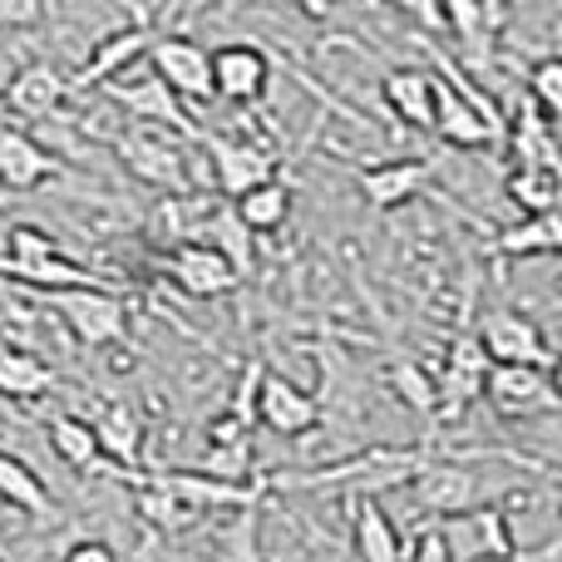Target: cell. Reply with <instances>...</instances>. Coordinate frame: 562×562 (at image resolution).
Segmentation results:
<instances>
[{"label": "cell", "instance_id": "4dcf8cb0", "mask_svg": "<svg viewBox=\"0 0 562 562\" xmlns=\"http://www.w3.org/2000/svg\"><path fill=\"white\" fill-rule=\"evenodd\" d=\"M203 474L217 484H243L252 474V439H227V445H207Z\"/></svg>", "mask_w": 562, "mask_h": 562}, {"label": "cell", "instance_id": "5b68a950", "mask_svg": "<svg viewBox=\"0 0 562 562\" xmlns=\"http://www.w3.org/2000/svg\"><path fill=\"white\" fill-rule=\"evenodd\" d=\"M49 306L65 316V326L75 330L85 346H114V340L128 330V306L104 286L59 291V296H49Z\"/></svg>", "mask_w": 562, "mask_h": 562}, {"label": "cell", "instance_id": "5bb4252c", "mask_svg": "<svg viewBox=\"0 0 562 562\" xmlns=\"http://www.w3.org/2000/svg\"><path fill=\"white\" fill-rule=\"evenodd\" d=\"M168 277L178 281V286L188 291V296H227V291L237 286V267L227 262L223 252H213L207 243H178L173 247V257H168Z\"/></svg>", "mask_w": 562, "mask_h": 562}, {"label": "cell", "instance_id": "e0dca14e", "mask_svg": "<svg viewBox=\"0 0 562 562\" xmlns=\"http://www.w3.org/2000/svg\"><path fill=\"white\" fill-rule=\"evenodd\" d=\"M415 498H419V508H429V514L464 518L469 508L479 504V479L469 474L464 464H425L415 474Z\"/></svg>", "mask_w": 562, "mask_h": 562}, {"label": "cell", "instance_id": "52a82bcc", "mask_svg": "<svg viewBox=\"0 0 562 562\" xmlns=\"http://www.w3.org/2000/svg\"><path fill=\"white\" fill-rule=\"evenodd\" d=\"M104 89H109V99H114L119 109H128V114L144 119V124H168V128H178V134H193V124H188L183 104L168 94V85H164V79H158L148 65L124 69V75H114Z\"/></svg>", "mask_w": 562, "mask_h": 562}, {"label": "cell", "instance_id": "cb8c5ba5", "mask_svg": "<svg viewBox=\"0 0 562 562\" xmlns=\"http://www.w3.org/2000/svg\"><path fill=\"white\" fill-rule=\"evenodd\" d=\"M494 247H498L504 257H553L558 247H562V223H558V213L524 217V223L504 227Z\"/></svg>", "mask_w": 562, "mask_h": 562}, {"label": "cell", "instance_id": "7c38bea8", "mask_svg": "<svg viewBox=\"0 0 562 562\" xmlns=\"http://www.w3.org/2000/svg\"><path fill=\"white\" fill-rule=\"evenodd\" d=\"M65 99H69V79L59 75L49 59H30V65H20L15 75H10L5 94H0V109H10V114H20V119H55Z\"/></svg>", "mask_w": 562, "mask_h": 562}, {"label": "cell", "instance_id": "ba28073f", "mask_svg": "<svg viewBox=\"0 0 562 562\" xmlns=\"http://www.w3.org/2000/svg\"><path fill=\"white\" fill-rule=\"evenodd\" d=\"M484 400L504 419H524L538 409H553V370L543 366H488L484 375Z\"/></svg>", "mask_w": 562, "mask_h": 562}, {"label": "cell", "instance_id": "3957f363", "mask_svg": "<svg viewBox=\"0 0 562 562\" xmlns=\"http://www.w3.org/2000/svg\"><path fill=\"white\" fill-rule=\"evenodd\" d=\"M474 340H479L488 366H543V370H553L543 326H538L533 316H524V311H488Z\"/></svg>", "mask_w": 562, "mask_h": 562}, {"label": "cell", "instance_id": "d4e9b609", "mask_svg": "<svg viewBox=\"0 0 562 562\" xmlns=\"http://www.w3.org/2000/svg\"><path fill=\"white\" fill-rule=\"evenodd\" d=\"M0 504L20 508V514H49V494L40 484V474L25 459L5 454V449H0Z\"/></svg>", "mask_w": 562, "mask_h": 562}, {"label": "cell", "instance_id": "ffe728a7", "mask_svg": "<svg viewBox=\"0 0 562 562\" xmlns=\"http://www.w3.org/2000/svg\"><path fill=\"white\" fill-rule=\"evenodd\" d=\"M356 558L360 562H405V538L375 498L356 504Z\"/></svg>", "mask_w": 562, "mask_h": 562}, {"label": "cell", "instance_id": "9a60e30c", "mask_svg": "<svg viewBox=\"0 0 562 562\" xmlns=\"http://www.w3.org/2000/svg\"><path fill=\"white\" fill-rule=\"evenodd\" d=\"M203 144H207V154H213L217 188H223L233 203L243 193H252V188L272 183V158L257 144H247V138H203Z\"/></svg>", "mask_w": 562, "mask_h": 562}, {"label": "cell", "instance_id": "8fae6325", "mask_svg": "<svg viewBox=\"0 0 562 562\" xmlns=\"http://www.w3.org/2000/svg\"><path fill=\"white\" fill-rule=\"evenodd\" d=\"M252 415L281 439H301V435H311V429L321 425L316 395H306L301 385H291V380H281V375H262L257 400H252Z\"/></svg>", "mask_w": 562, "mask_h": 562}, {"label": "cell", "instance_id": "9c48e42d", "mask_svg": "<svg viewBox=\"0 0 562 562\" xmlns=\"http://www.w3.org/2000/svg\"><path fill=\"white\" fill-rule=\"evenodd\" d=\"M119 158L124 168L148 188H168L173 198L188 193V158H183V144L164 134H124L119 138Z\"/></svg>", "mask_w": 562, "mask_h": 562}, {"label": "cell", "instance_id": "4316f807", "mask_svg": "<svg viewBox=\"0 0 562 562\" xmlns=\"http://www.w3.org/2000/svg\"><path fill=\"white\" fill-rule=\"evenodd\" d=\"M89 429H94V439H99V454L119 459V464H138V445H144V435H138V419L128 415L124 405H109Z\"/></svg>", "mask_w": 562, "mask_h": 562}, {"label": "cell", "instance_id": "ac0fdd59", "mask_svg": "<svg viewBox=\"0 0 562 562\" xmlns=\"http://www.w3.org/2000/svg\"><path fill=\"white\" fill-rule=\"evenodd\" d=\"M429 168L419 164V158H395V164H375V168H360V193H366L370 207H380V213H390V207L409 203V198L425 188Z\"/></svg>", "mask_w": 562, "mask_h": 562}, {"label": "cell", "instance_id": "f35d334b", "mask_svg": "<svg viewBox=\"0 0 562 562\" xmlns=\"http://www.w3.org/2000/svg\"><path fill=\"white\" fill-rule=\"evenodd\" d=\"M5 243H10V223H0V257H5Z\"/></svg>", "mask_w": 562, "mask_h": 562}, {"label": "cell", "instance_id": "44dd1931", "mask_svg": "<svg viewBox=\"0 0 562 562\" xmlns=\"http://www.w3.org/2000/svg\"><path fill=\"white\" fill-rule=\"evenodd\" d=\"M504 198H508V203H514L524 217L558 213V173H553V168L514 164V173L504 178Z\"/></svg>", "mask_w": 562, "mask_h": 562}, {"label": "cell", "instance_id": "603a6c76", "mask_svg": "<svg viewBox=\"0 0 562 562\" xmlns=\"http://www.w3.org/2000/svg\"><path fill=\"white\" fill-rule=\"evenodd\" d=\"M55 385V370L30 350H0V400H40Z\"/></svg>", "mask_w": 562, "mask_h": 562}, {"label": "cell", "instance_id": "f1b7e54d", "mask_svg": "<svg viewBox=\"0 0 562 562\" xmlns=\"http://www.w3.org/2000/svg\"><path fill=\"white\" fill-rule=\"evenodd\" d=\"M528 99H533V114L553 128L562 114V55H543L528 69Z\"/></svg>", "mask_w": 562, "mask_h": 562}, {"label": "cell", "instance_id": "6da1fadb", "mask_svg": "<svg viewBox=\"0 0 562 562\" xmlns=\"http://www.w3.org/2000/svg\"><path fill=\"white\" fill-rule=\"evenodd\" d=\"M0 272L15 277V281H30V286H45L49 296L94 286V277H89L79 262H69V257L55 247V237H45L40 227H10V243H5V257H0Z\"/></svg>", "mask_w": 562, "mask_h": 562}, {"label": "cell", "instance_id": "8d00e7d4", "mask_svg": "<svg viewBox=\"0 0 562 562\" xmlns=\"http://www.w3.org/2000/svg\"><path fill=\"white\" fill-rule=\"evenodd\" d=\"M504 562H558V543L538 548V553H524V558H504Z\"/></svg>", "mask_w": 562, "mask_h": 562}, {"label": "cell", "instance_id": "83f0119b", "mask_svg": "<svg viewBox=\"0 0 562 562\" xmlns=\"http://www.w3.org/2000/svg\"><path fill=\"white\" fill-rule=\"evenodd\" d=\"M49 449H55L69 469H89L99 459L94 429H89V419H75V415H55V419H49Z\"/></svg>", "mask_w": 562, "mask_h": 562}, {"label": "cell", "instance_id": "7402d4cb", "mask_svg": "<svg viewBox=\"0 0 562 562\" xmlns=\"http://www.w3.org/2000/svg\"><path fill=\"white\" fill-rule=\"evenodd\" d=\"M233 217L243 223V233H277L281 223L291 217V188L286 183H262L252 193H243L233 203Z\"/></svg>", "mask_w": 562, "mask_h": 562}, {"label": "cell", "instance_id": "d6a6232c", "mask_svg": "<svg viewBox=\"0 0 562 562\" xmlns=\"http://www.w3.org/2000/svg\"><path fill=\"white\" fill-rule=\"evenodd\" d=\"M445 20L454 30H464L469 40H488V30L504 20V10L498 5H464V0H454V5H445Z\"/></svg>", "mask_w": 562, "mask_h": 562}, {"label": "cell", "instance_id": "74e56055", "mask_svg": "<svg viewBox=\"0 0 562 562\" xmlns=\"http://www.w3.org/2000/svg\"><path fill=\"white\" fill-rule=\"evenodd\" d=\"M10 203H15V193H10V188H5V183H0V213H5V207H10Z\"/></svg>", "mask_w": 562, "mask_h": 562}, {"label": "cell", "instance_id": "4fadbf2b", "mask_svg": "<svg viewBox=\"0 0 562 562\" xmlns=\"http://www.w3.org/2000/svg\"><path fill=\"white\" fill-rule=\"evenodd\" d=\"M154 30L148 25H124L114 30V35L94 40V49L85 55V65L75 69V79H69V89H89V85H109L114 75H124V69H134L138 59L154 49Z\"/></svg>", "mask_w": 562, "mask_h": 562}, {"label": "cell", "instance_id": "484cf974", "mask_svg": "<svg viewBox=\"0 0 562 562\" xmlns=\"http://www.w3.org/2000/svg\"><path fill=\"white\" fill-rule=\"evenodd\" d=\"M134 508L144 514V524L158 528V533H188V528H198V524L207 518V514H198V508H188L183 498H173V494H164V488L144 484V479H138Z\"/></svg>", "mask_w": 562, "mask_h": 562}, {"label": "cell", "instance_id": "1f68e13d", "mask_svg": "<svg viewBox=\"0 0 562 562\" xmlns=\"http://www.w3.org/2000/svg\"><path fill=\"white\" fill-rule=\"evenodd\" d=\"M203 233L213 237V243H207V247H213V252H223L227 262L237 267V277H243L247 267H252V247H247V233H243V223H237V217H233V207H227V213H217L213 223L203 227Z\"/></svg>", "mask_w": 562, "mask_h": 562}, {"label": "cell", "instance_id": "277c9868", "mask_svg": "<svg viewBox=\"0 0 562 562\" xmlns=\"http://www.w3.org/2000/svg\"><path fill=\"white\" fill-rule=\"evenodd\" d=\"M144 65L164 79L173 99H193V104H207V99H213V69H207V49L198 45V40L158 35L154 49L144 55Z\"/></svg>", "mask_w": 562, "mask_h": 562}, {"label": "cell", "instance_id": "30bf717a", "mask_svg": "<svg viewBox=\"0 0 562 562\" xmlns=\"http://www.w3.org/2000/svg\"><path fill=\"white\" fill-rule=\"evenodd\" d=\"M213 69V99H233V104H257L272 79V59L257 45H217L207 55Z\"/></svg>", "mask_w": 562, "mask_h": 562}, {"label": "cell", "instance_id": "d590c367", "mask_svg": "<svg viewBox=\"0 0 562 562\" xmlns=\"http://www.w3.org/2000/svg\"><path fill=\"white\" fill-rule=\"evenodd\" d=\"M35 20H45V5H35V0H10V5H0V25H35Z\"/></svg>", "mask_w": 562, "mask_h": 562}, {"label": "cell", "instance_id": "e575fe53", "mask_svg": "<svg viewBox=\"0 0 562 562\" xmlns=\"http://www.w3.org/2000/svg\"><path fill=\"white\" fill-rule=\"evenodd\" d=\"M59 562H119V553L104 543V538H79V543L65 548V558Z\"/></svg>", "mask_w": 562, "mask_h": 562}, {"label": "cell", "instance_id": "8992f818", "mask_svg": "<svg viewBox=\"0 0 562 562\" xmlns=\"http://www.w3.org/2000/svg\"><path fill=\"white\" fill-rule=\"evenodd\" d=\"M484 375H488V360L479 350V340L474 336L454 340V350L445 360V380H435V415L445 425H459L469 415V405L484 400Z\"/></svg>", "mask_w": 562, "mask_h": 562}, {"label": "cell", "instance_id": "2e32d148", "mask_svg": "<svg viewBox=\"0 0 562 562\" xmlns=\"http://www.w3.org/2000/svg\"><path fill=\"white\" fill-rule=\"evenodd\" d=\"M55 178V154L20 128H0V183L10 193H35Z\"/></svg>", "mask_w": 562, "mask_h": 562}, {"label": "cell", "instance_id": "836d02e7", "mask_svg": "<svg viewBox=\"0 0 562 562\" xmlns=\"http://www.w3.org/2000/svg\"><path fill=\"white\" fill-rule=\"evenodd\" d=\"M405 562H454V543H449V533L429 528L415 543H405Z\"/></svg>", "mask_w": 562, "mask_h": 562}, {"label": "cell", "instance_id": "7a4b0ae2", "mask_svg": "<svg viewBox=\"0 0 562 562\" xmlns=\"http://www.w3.org/2000/svg\"><path fill=\"white\" fill-rule=\"evenodd\" d=\"M435 134L449 148H494L504 138V119L488 99L469 94L464 79L445 69V75H435Z\"/></svg>", "mask_w": 562, "mask_h": 562}, {"label": "cell", "instance_id": "d6986e66", "mask_svg": "<svg viewBox=\"0 0 562 562\" xmlns=\"http://www.w3.org/2000/svg\"><path fill=\"white\" fill-rule=\"evenodd\" d=\"M380 94L390 114L405 119L409 128H435V75L429 69H390Z\"/></svg>", "mask_w": 562, "mask_h": 562}, {"label": "cell", "instance_id": "f546056e", "mask_svg": "<svg viewBox=\"0 0 562 562\" xmlns=\"http://www.w3.org/2000/svg\"><path fill=\"white\" fill-rule=\"evenodd\" d=\"M390 390H395L409 409L435 415V375H429L419 360H395V366H390Z\"/></svg>", "mask_w": 562, "mask_h": 562}]
</instances>
